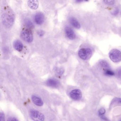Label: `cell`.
<instances>
[{
    "mask_svg": "<svg viewBox=\"0 0 121 121\" xmlns=\"http://www.w3.org/2000/svg\"><path fill=\"white\" fill-rule=\"evenodd\" d=\"M3 24L6 27L9 28L14 24L15 16L13 12L9 7H5L2 14Z\"/></svg>",
    "mask_w": 121,
    "mask_h": 121,
    "instance_id": "1",
    "label": "cell"
},
{
    "mask_svg": "<svg viewBox=\"0 0 121 121\" xmlns=\"http://www.w3.org/2000/svg\"><path fill=\"white\" fill-rule=\"evenodd\" d=\"M78 54L81 59L87 60L92 56V50L89 48H82L79 50Z\"/></svg>",
    "mask_w": 121,
    "mask_h": 121,
    "instance_id": "2",
    "label": "cell"
},
{
    "mask_svg": "<svg viewBox=\"0 0 121 121\" xmlns=\"http://www.w3.org/2000/svg\"><path fill=\"white\" fill-rule=\"evenodd\" d=\"M22 39L25 41L30 43L33 41V35L31 31L29 29H24L21 33Z\"/></svg>",
    "mask_w": 121,
    "mask_h": 121,
    "instance_id": "3",
    "label": "cell"
},
{
    "mask_svg": "<svg viewBox=\"0 0 121 121\" xmlns=\"http://www.w3.org/2000/svg\"><path fill=\"white\" fill-rule=\"evenodd\" d=\"M109 56L113 62L117 63L121 60V52L117 49H112L110 52Z\"/></svg>",
    "mask_w": 121,
    "mask_h": 121,
    "instance_id": "4",
    "label": "cell"
},
{
    "mask_svg": "<svg viewBox=\"0 0 121 121\" xmlns=\"http://www.w3.org/2000/svg\"><path fill=\"white\" fill-rule=\"evenodd\" d=\"M30 116L34 121H44V115L39 111L32 110L30 112Z\"/></svg>",
    "mask_w": 121,
    "mask_h": 121,
    "instance_id": "5",
    "label": "cell"
},
{
    "mask_svg": "<svg viewBox=\"0 0 121 121\" xmlns=\"http://www.w3.org/2000/svg\"><path fill=\"white\" fill-rule=\"evenodd\" d=\"M70 97L75 100H79L82 98V94L81 91L79 89H75L70 92Z\"/></svg>",
    "mask_w": 121,
    "mask_h": 121,
    "instance_id": "6",
    "label": "cell"
},
{
    "mask_svg": "<svg viewBox=\"0 0 121 121\" xmlns=\"http://www.w3.org/2000/svg\"><path fill=\"white\" fill-rule=\"evenodd\" d=\"M65 32L67 37L71 40H73L76 37L75 34L72 28L70 27H66L65 28Z\"/></svg>",
    "mask_w": 121,
    "mask_h": 121,
    "instance_id": "7",
    "label": "cell"
},
{
    "mask_svg": "<svg viewBox=\"0 0 121 121\" xmlns=\"http://www.w3.org/2000/svg\"><path fill=\"white\" fill-rule=\"evenodd\" d=\"M44 20V16L42 13H37L35 16V21L37 24L41 25L43 23Z\"/></svg>",
    "mask_w": 121,
    "mask_h": 121,
    "instance_id": "8",
    "label": "cell"
},
{
    "mask_svg": "<svg viewBox=\"0 0 121 121\" xmlns=\"http://www.w3.org/2000/svg\"><path fill=\"white\" fill-rule=\"evenodd\" d=\"M47 85L49 87L53 88H56L59 85V82L57 80L53 78H50L47 81Z\"/></svg>",
    "mask_w": 121,
    "mask_h": 121,
    "instance_id": "9",
    "label": "cell"
},
{
    "mask_svg": "<svg viewBox=\"0 0 121 121\" xmlns=\"http://www.w3.org/2000/svg\"><path fill=\"white\" fill-rule=\"evenodd\" d=\"M32 100L33 102L37 106L41 107L43 104V102L42 99L36 95H32Z\"/></svg>",
    "mask_w": 121,
    "mask_h": 121,
    "instance_id": "10",
    "label": "cell"
},
{
    "mask_svg": "<svg viewBox=\"0 0 121 121\" xmlns=\"http://www.w3.org/2000/svg\"><path fill=\"white\" fill-rule=\"evenodd\" d=\"M13 46L15 49L19 52L22 51L24 47L23 44L22 42L18 40H16L14 42Z\"/></svg>",
    "mask_w": 121,
    "mask_h": 121,
    "instance_id": "11",
    "label": "cell"
},
{
    "mask_svg": "<svg viewBox=\"0 0 121 121\" xmlns=\"http://www.w3.org/2000/svg\"><path fill=\"white\" fill-rule=\"evenodd\" d=\"M69 22L70 24L76 29H79L80 28V25L79 22L74 17H70L69 19Z\"/></svg>",
    "mask_w": 121,
    "mask_h": 121,
    "instance_id": "12",
    "label": "cell"
},
{
    "mask_svg": "<svg viewBox=\"0 0 121 121\" xmlns=\"http://www.w3.org/2000/svg\"><path fill=\"white\" fill-rule=\"evenodd\" d=\"M28 5L31 9L36 10L39 7V2L38 0H29Z\"/></svg>",
    "mask_w": 121,
    "mask_h": 121,
    "instance_id": "13",
    "label": "cell"
},
{
    "mask_svg": "<svg viewBox=\"0 0 121 121\" xmlns=\"http://www.w3.org/2000/svg\"><path fill=\"white\" fill-rule=\"evenodd\" d=\"M100 65L102 67L104 68L105 69H109V64L107 62H106L105 60H102L100 62Z\"/></svg>",
    "mask_w": 121,
    "mask_h": 121,
    "instance_id": "14",
    "label": "cell"
},
{
    "mask_svg": "<svg viewBox=\"0 0 121 121\" xmlns=\"http://www.w3.org/2000/svg\"><path fill=\"white\" fill-rule=\"evenodd\" d=\"M105 75L108 76H112L115 75V73L112 71L110 69H105L104 72Z\"/></svg>",
    "mask_w": 121,
    "mask_h": 121,
    "instance_id": "15",
    "label": "cell"
},
{
    "mask_svg": "<svg viewBox=\"0 0 121 121\" xmlns=\"http://www.w3.org/2000/svg\"><path fill=\"white\" fill-rule=\"evenodd\" d=\"M25 24L29 28L31 29L34 27L33 23L29 19L26 20L25 21Z\"/></svg>",
    "mask_w": 121,
    "mask_h": 121,
    "instance_id": "16",
    "label": "cell"
},
{
    "mask_svg": "<svg viewBox=\"0 0 121 121\" xmlns=\"http://www.w3.org/2000/svg\"><path fill=\"white\" fill-rule=\"evenodd\" d=\"M105 109L103 108H102L100 109L98 111V112H99V114L100 115H103L105 113Z\"/></svg>",
    "mask_w": 121,
    "mask_h": 121,
    "instance_id": "17",
    "label": "cell"
},
{
    "mask_svg": "<svg viewBox=\"0 0 121 121\" xmlns=\"http://www.w3.org/2000/svg\"><path fill=\"white\" fill-rule=\"evenodd\" d=\"M104 2L106 4L108 5H112L114 3V0H104Z\"/></svg>",
    "mask_w": 121,
    "mask_h": 121,
    "instance_id": "18",
    "label": "cell"
},
{
    "mask_svg": "<svg viewBox=\"0 0 121 121\" xmlns=\"http://www.w3.org/2000/svg\"><path fill=\"white\" fill-rule=\"evenodd\" d=\"M0 121H5V116L4 113L2 112H0Z\"/></svg>",
    "mask_w": 121,
    "mask_h": 121,
    "instance_id": "19",
    "label": "cell"
},
{
    "mask_svg": "<svg viewBox=\"0 0 121 121\" xmlns=\"http://www.w3.org/2000/svg\"><path fill=\"white\" fill-rule=\"evenodd\" d=\"M44 32L42 30H40L38 31V34L39 35V36L42 37L44 35Z\"/></svg>",
    "mask_w": 121,
    "mask_h": 121,
    "instance_id": "20",
    "label": "cell"
},
{
    "mask_svg": "<svg viewBox=\"0 0 121 121\" xmlns=\"http://www.w3.org/2000/svg\"><path fill=\"white\" fill-rule=\"evenodd\" d=\"M7 121H19L15 117H9Z\"/></svg>",
    "mask_w": 121,
    "mask_h": 121,
    "instance_id": "21",
    "label": "cell"
},
{
    "mask_svg": "<svg viewBox=\"0 0 121 121\" xmlns=\"http://www.w3.org/2000/svg\"><path fill=\"white\" fill-rule=\"evenodd\" d=\"M118 13H119V10H118V9H116L114 11H113L112 14L114 15H117L118 14Z\"/></svg>",
    "mask_w": 121,
    "mask_h": 121,
    "instance_id": "22",
    "label": "cell"
},
{
    "mask_svg": "<svg viewBox=\"0 0 121 121\" xmlns=\"http://www.w3.org/2000/svg\"><path fill=\"white\" fill-rule=\"evenodd\" d=\"M117 74L118 75V76L121 77V69L118 70L117 72Z\"/></svg>",
    "mask_w": 121,
    "mask_h": 121,
    "instance_id": "23",
    "label": "cell"
},
{
    "mask_svg": "<svg viewBox=\"0 0 121 121\" xmlns=\"http://www.w3.org/2000/svg\"><path fill=\"white\" fill-rule=\"evenodd\" d=\"M117 101H118L120 103H121V98H118V99H117Z\"/></svg>",
    "mask_w": 121,
    "mask_h": 121,
    "instance_id": "24",
    "label": "cell"
},
{
    "mask_svg": "<svg viewBox=\"0 0 121 121\" xmlns=\"http://www.w3.org/2000/svg\"><path fill=\"white\" fill-rule=\"evenodd\" d=\"M121 121V120H120V121Z\"/></svg>",
    "mask_w": 121,
    "mask_h": 121,
    "instance_id": "25",
    "label": "cell"
}]
</instances>
